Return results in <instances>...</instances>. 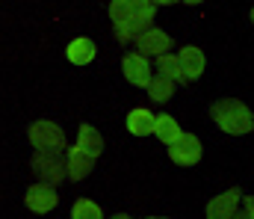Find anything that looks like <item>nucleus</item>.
Returning a JSON list of instances; mask_svg holds the SVG:
<instances>
[{"label":"nucleus","instance_id":"nucleus-1","mask_svg":"<svg viewBox=\"0 0 254 219\" xmlns=\"http://www.w3.org/2000/svg\"><path fill=\"white\" fill-rule=\"evenodd\" d=\"M33 172L42 181L57 184L63 178V157L57 154V148H36V154H33Z\"/></svg>","mask_w":254,"mask_h":219},{"label":"nucleus","instance_id":"nucleus-2","mask_svg":"<svg viewBox=\"0 0 254 219\" xmlns=\"http://www.w3.org/2000/svg\"><path fill=\"white\" fill-rule=\"evenodd\" d=\"M30 143L33 148H63V131L54 122H36L30 128Z\"/></svg>","mask_w":254,"mask_h":219},{"label":"nucleus","instance_id":"nucleus-3","mask_svg":"<svg viewBox=\"0 0 254 219\" xmlns=\"http://www.w3.org/2000/svg\"><path fill=\"white\" fill-rule=\"evenodd\" d=\"M27 208L30 211H36V214H45V211H51V208H57V193L48 187V184H36V187H30L27 190Z\"/></svg>","mask_w":254,"mask_h":219},{"label":"nucleus","instance_id":"nucleus-4","mask_svg":"<svg viewBox=\"0 0 254 219\" xmlns=\"http://www.w3.org/2000/svg\"><path fill=\"white\" fill-rule=\"evenodd\" d=\"M92 57H95V48H92V42H86V39H77L74 45H68V60H71V63L83 66V63H89Z\"/></svg>","mask_w":254,"mask_h":219},{"label":"nucleus","instance_id":"nucleus-5","mask_svg":"<svg viewBox=\"0 0 254 219\" xmlns=\"http://www.w3.org/2000/svg\"><path fill=\"white\" fill-rule=\"evenodd\" d=\"M80 151H89V154H98L101 151V140L92 128H83L80 131Z\"/></svg>","mask_w":254,"mask_h":219},{"label":"nucleus","instance_id":"nucleus-6","mask_svg":"<svg viewBox=\"0 0 254 219\" xmlns=\"http://www.w3.org/2000/svg\"><path fill=\"white\" fill-rule=\"evenodd\" d=\"M125 69H127V77H130L133 83H139V86H142V83L148 80V69H145V66H142V63H139L136 57H130V60H127Z\"/></svg>","mask_w":254,"mask_h":219},{"label":"nucleus","instance_id":"nucleus-7","mask_svg":"<svg viewBox=\"0 0 254 219\" xmlns=\"http://www.w3.org/2000/svg\"><path fill=\"white\" fill-rule=\"evenodd\" d=\"M89 166H92L89 157H83L80 151H71V178H83L89 172Z\"/></svg>","mask_w":254,"mask_h":219},{"label":"nucleus","instance_id":"nucleus-8","mask_svg":"<svg viewBox=\"0 0 254 219\" xmlns=\"http://www.w3.org/2000/svg\"><path fill=\"white\" fill-rule=\"evenodd\" d=\"M130 131H133V134L151 131V128H148V116H145V113H133V116H130Z\"/></svg>","mask_w":254,"mask_h":219},{"label":"nucleus","instance_id":"nucleus-9","mask_svg":"<svg viewBox=\"0 0 254 219\" xmlns=\"http://www.w3.org/2000/svg\"><path fill=\"white\" fill-rule=\"evenodd\" d=\"M74 217H98V208L89 205V202H80V205L74 208Z\"/></svg>","mask_w":254,"mask_h":219}]
</instances>
